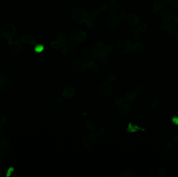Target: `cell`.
<instances>
[{
	"label": "cell",
	"mask_w": 178,
	"mask_h": 177,
	"mask_svg": "<svg viewBox=\"0 0 178 177\" xmlns=\"http://www.w3.org/2000/svg\"><path fill=\"white\" fill-rule=\"evenodd\" d=\"M77 90L75 87L72 86H69L67 87L63 92V96L65 98L67 99H70L73 98L75 96Z\"/></svg>",
	"instance_id": "cell-14"
},
{
	"label": "cell",
	"mask_w": 178,
	"mask_h": 177,
	"mask_svg": "<svg viewBox=\"0 0 178 177\" xmlns=\"http://www.w3.org/2000/svg\"><path fill=\"white\" fill-rule=\"evenodd\" d=\"M6 168V165L5 162L0 161V175H2L3 173H4Z\"/></svg>",
	"instance_id": "cell-38"
},
{
	"label": "cell",
	"mask_w": 178,
	"mask_h": 177,
	"mask_svg": "<svg viewBox=\"0 0 178 177\" xmlns=\"http://www.w3.org/2000/svg\"><path fill=\"white\" fill-rule=\"evenodd\" d=\"M103 47H104V43L102 41H99L95 43V45H94V48H96L97 50H102V49H103Z\"/></svg>",
	"instance_id": "cell-37"
},
{
	"label": "cell",
	"mask_w": 178,
	"mask_h": 177,
	"mask_svg": "<svg viewBox=\"0 0 178 177\" xmlns=\"http://www.w3.org/2000/svg\"><path fill=\"white\" fill-rule=\"evenodd\" d=\"M100 94L102 97L107 98L111 96L113 92V88L109 83H104L100 86Z\"/></svg>",
	"instance_id": "cell-8"
},
{
	"label": "cell",
	"mask_w": 178,
	"mask_h": 177,
	"mask_svg": "<svg viewBox=\"0 0 178 177\" xmlns=\"http://www.w3.org/2000/svg\"><path fill=\"white\" fill-rule=\"evenodd\" d=\"M23 50V45L22 42L19 40H15L12 44L10 48L11 52L14 56H19L22 53Z\"/></svg>",
	"instance_id": "cell-10"
},
{
	"label": "cell",
	"mask_w": 178,
	"mask_h": 177,
	"mask_svg": "<svg viewBox=\"0 0 178 177\" xmlns=\"http://www.w3.org/2000/svg\"><path fill=\"white\" fill-rule=\"evenodd\" d=\"M3 133H4L3 129L2 127L1 126V125H0V139L2 137Z\"/></svg>",
	"instance_id": "cell-50"
},
{
	"label": "cell",
	"mask_w": 178,
	"mask_h": 177,
	"mask_svg": "<svg viewBox=\"0 0 178 177\" xmlns=\"http://www.w3.org/2000/svg\"><path fill=\"white\" fill-rule=\"evenodd\" d=\"M106 8V6L105 5H103L102 6V10H104L105 8Z\"/></svg>",
	"instance_id": "cell-57"
},
{
	"label": "cell",
	"mask_w": 178,
	"mask_h": 177,
	"mask_svg": "<svg viewBox=\"0 0 178 177\" xmlns=\"http://www.w3.org/2000/svg\"><path fill=\"white\" fill-rule=\"evenodd\" d=\"M97 51L94 47H87L83 50L81 56L86 62H92L97 57Z\"/></svg>",
	"instance_id": "cell-5"
},
{
	"label": "cell",
	"mask_w": 178,
	"mask_h": 177,
	"mask_svg": "<svg viewBox=\"0 0 178 177\" xmlns=\"http://www.w3.org/2000/svg\"><path fill=\"white\" fill-rule=\"evenodd\" d=\"M117 48L119 52L122 53L129 52L132 48L131 42L127 38L121 39L117 43Z\"/></svg>",
	"instance_id": "cell-6"
},
{
	"label": "cell",
	"mask_w": 178,
	"mask_h": 177,
	"mask_svg": "<svg viewBox=\"0 0 178 177\" xmlns=\"http://www.w3.org/2000/svg\"><path fill=\"white\" fill-rule=\"evenodd\" d=\"M176 40L177 41V42H178V30L177 31L176 33Z\"/></svg>",
	"instance_id": "cell-55"
},
{
	"label": "cell",
	"mask_w": 178,
	"mask_h": 177,
	"mask_svg": "<svg viewBox=\"0 0 178 177\" xmlns=\"http://www.w3.org/2000/svg\"><path fill=\"white\" fill-rule=\"evenodd\" d=\"M165 106V102L162 99H156L154 100L152 104V108L156 110H160L163 109Z\"/></svg>",
	"instance_id": "cell-21"
},
{
	"label": "cell",
	"mask_w": 178,
	"mask_h": 177,
	"mask_svg": "<svg viewBox=\"0 0 178 177\" xmlns=\"http://www.w3.org/2000/svg\"><path fill=\"white\" fill-rule=\"evenodd\" d=\"M2 73L1 72V71H0V78L2 77Z\"/></svg>",
	"instance_id": "cell-58"
},
{
	"label": "cell",
	"mask_w": 178,
	"mask_h": 177,
	"mask_svg": "<svg viewBox=\"0 0 178 177\" xmlns=\"http://www.w3.org/2000/svg\"><path fill=\"white\" fill-rule=\"evenodd\" d=\"M117 78V76L116 74L115 73H111L110 74L108 78H107V81L108 82V83H113L115 82Z\"/></svg>",
	"instance_id": "cell-34"
},
{
	"label": "cell",
	"mask_w": 178,
	"mask_h": 177,
	"mask_svg": "<svg viewBox=\"0 0 178 177\" xmlns=\"http://www.w3.org/2000/svg\"><path fill=\"white\" fill-rule=\"evenodd\" d=\"M10 146V140L7 137H3L0 140V148L3 150H6Z\"/></svg>",
	"instance_id": "cell-22"
},
{
	"label": "cell",
	"mask_w": 178,
	"mask_h": 177,
	"mask_svg": "<svg viewBox=\"0 0 178 177\" xmlns=\"http://www.w3.org/2000/svg\"><path fill=\"white\" fill-rule=\"evenodd\" d=\"M152 106H147L145 107L144 109H143L142 111V113L143 114H147L151 112V111H152Z\"/></svg>",
	"instance_id": "cell-41"
},
{
	"label": "cell",
	"mask_w": 178,
	"mask_h": 177,
	"mask_svg": "<svg viewBox=\"0 0 178 177\" xmlns=\"http://www.w3.org/2000/svg\"><path fill=\"white\" fill-rule=\"evenodd\" d=\"M85 126H86V128H87V129L89 132H90L91 133L95 132L96 130V125L91 120H86V122H85Z\"/></svg>",
	"instance_id": "cell-27"
},
{
	"label": "cell",
	"mask_w": 178,
	"mask_h": 177,
	"mask_svg": "<svg viewBox=\"0 0 178 177\" xmlns=\"http://www.w3.org/2000/svg\"><path fill=\"white\" fill-rule=\"evenodd\" d=\"M130 112V108L127 104H122L118 109V114L121 117L125 118L128 115Z\"/></svg>",
	"instance_id": "cell-17"
},
{
	"label": "cell",
	"mask_w": 178,
	"mask_h": 177,
	"mask_svg": "<svg viewBox=\"0 0 178 177\" xmlns=\"http://www.w3.org/2000/svg\"><path fill=\"white\" fill-rule=\"evenodd\" d=\"M167 23L166 22V21H164L163 22L161 25H160V30L162 31H165L167 29Z\"/></svg>",
	"instance_id": "cell-43"
},
{
	"label": "cell",
	"mask_w": 178,
	"mask_h": 177,
	"mask_svg": "<svg viewBox=\"0 0 178 177\" xmlns=\"http://www.w3.org/2000/svg\"><path fill=\"white\" fill-rule=\"evenodd\" d=\"M36 41V39L35 40L33 39V37L29 34L23 35L21 38V42L26 44L33 45L34 44H35Z\"/></svg>",
	"instance_id": "cell-18"
},
{
	"label": "cell",
	"mask_w": 178,
	"mask_h": 177,
	"mask_svg": "<svg viewBox=\"0 0 178 177\" xmlns=\"http://www.w3.org/2000/svg\"><path fill=\"white\" fill-rule=\"evenodd\" d=\"M71 17L74 21L79 24H82L87 21L88 19V13L83 8L77 7L72 10Z\"/></svg>",
	"instance_id": "cell-1"
},
{
	"label": "cell",
	"mask_w": 178,
	"mask_h": 177,
	"mask_svg": "<svg viewBox=\"0 0 178 177\" xmlns=\"http://www.w3.org/2000/svg\"><path fill=\"white\" fill-rule=\"evenodd\" d=\"M56 39L59 43L64 42L66 40V36L64 32L62 30L58 31L56 34Z\"/></svg>",
	"instance_id": "cell-29"
},
{
	"label": "cell",
	"mask_w": 178,
	"mask_h": 177,
	"mask_svg": "<svg viewBox=\"0 0 178 177\" xmlns=\"http://www.w3.org/2000/svg\"><path fill=\"white\" fill-rule=\"evenodd\" d=\"M133 48L134 50H135V52H142L144 49L143 45L139 42L134 43L133 44Z\"/></svg>",
	"instance_id": "cell-32"
},
{
	"label": "cell",
	"mask_w": 178,
	"mask_h": 177,
	"mask_svg": "<svg viewBox=\"0 0 178 177\" xmlns=\"http://www.w3.org/2000/svg\"><path fill=\"white\" fill-rule=\"evenodd\" d=\"M168 3L171 7L178 8V0H168Z\"/></svg>",
	"instance_id": "cell-39"
},
{
	"label": "cell",
	"mask_w": 178,
	"mask_h": 177,
	"mask_svg": "<svg viewBox=\"0 0 178 177\" xmlns=\"http://www.w3.org/2000/svg\"><path fill=\"white\" fill-rule=\"evenodd\" d=\"M141 31L139 27L133 26L127 32V36L130 40H135L140 36Z\"/></svg>",
	"instance_id": "cell-12"
},
{
	"label": "cell",
	"mask_w": 178,
	"mask_h": 177,
	"mask_svg": "<svg viewBox=\"0 0 178 177\" xmlns=\"http://www.w3.org/2000/svg\"><path fill=\"white\" fill-rule=\"evenodd\" d=\"M143 90V88L142 86H138L135 88V90L138 94H140L142 92Z\"/></svg>",
	"instance_id": "cell-46"
},
{
	"label": "cell",
	"mask_w": 178,
	"mask_h": 177,
	"mask_svg": "<svg viewBox=\"0 0 178 177\" xmlns=\"http://www.w3.org/2000/svg\"><path fill=\"white\" fill-rule=\"evenodd\" d=\"M63 103V99L62 98H58V99H57V100H56V104L58 106H60V105H61Z\"/></svg>",
	"instance_id": "cell-48"
},
{
	"label": "cell",
	"mask_w": 178,
	"mask_h": 177,
	"mask_svg": "<svg viewBox=\"0 0 178 177\" xmlns=\"http://www.w3.org/2000/svg\"><path fill=\"white\" fill-rule=\"evenodd\" d=\"M173 19L176 23L178 24V14H176L173 16Z\"/></svg>",
	"instance_id": "cell-51"
},
{
	"label": "cell",
	"mask_w": 178,
	"mask_h": 177,
	"mask_svg": "<svg viewBox=\"0 0 178 177\" xmlns=\"http://www.w3.org/2000/svg\"><path fill=\"white\" fill-rule=\"evenodd\" d=\"M156 9L155 8H152V10H151V13H152L153 14H157L158 13V10Z\"/></svg>",
	"instance_id": "cell-49"
},
{
	"label": "cell",
	"mask_w": 178,
	"mask_h": 177,
	"mask_svg": "<svg viewBox=\"0 0 178 177\" xmlns=\"http://www.w3.org/2000/svg\"><path fill=\"white\" fill-rule=\"evenodd\" d=\"M104 129L103 127L98 128L95 132V136L97 137H102L104 133Z\"/></svg>",
	"instance_id": "cell-36"
},
{
	"label": "cell",
	"mask_w": 178,
	"mask_h": 177,
	"mask_svg": "<svg viewBox=\"0 0 178 177\" xmlns=\"http://www.w3.org/2000/svg\"><path fill=\"white\" fill-rule=\"evenodd\" d=\"M2 42V40L0 38V42Z\"/></svg>",
	"instance_id": "cell-59"
},
{
	"label": "cell",
	"mask_w": 178,
	"mask_h": 177,
	"mask_svg": "<svg viewBox=\"0 0 178 177\" xmlns=\"http://www.w3.org/2000/svg\"><path fill=\"white\" fill-rule=\"evenodd\" d=\"M124 103V99L121 97H117L114 99V104L117 106H120Z\"/></svg>",
	"instance_id": "cell-35"
},
{
	"label": "cell",
	"mask_w": 178,
	"mask_h": 177,
	"mask_svg": "<svg viewBox=\"0 0 178 177\" xmlns=\"http://www.w3.org/2000/svg\"><path fill=\"white\" fill-rule=\"evenodd\" d=\"M103 50L104 52L106 53H110L113 51L114 50V46L112 44H106V45L104 46V47L103 48Z\"/></svg>",
	"instance_id": "cell-33"
},
{
	"label": "cell",
	"mask_w": 178,
	"mask_h": 177,
	"mask_svg": "<svg viewBox=\"0 0 178 177\" xmlns=\"http://www.w3.org/2000/svg\"><path fill=\"white\" fill-rule=\"evenodd\" d=\"M87 35L83 31L77 30L72 32L69 36V38L72 42L78 43L83 42L86 40Z\"/></svg>",
	"instance_id": "cell-7"
},
{
	"label": "cell",
	"mask_w": 178,
	"mask_h": 177,
	"mask_svg": "<svg viewBox=\"0 0 178 177\" xmlns=\"http://www.w3.org/2000/svg\"><path fill=\"white\" fill-rule=\"evenodd\" d=\"M101 12V10L99 8H93L89 12V16L91 18L95 19L97 18L98 17L100 16Z\"/></svg>",
	"instance_id": "cell-28"
},
{
	"label": "cell",
	"mask_w": 178,
	"mask_h": 177,
	"mask_svg": "<svg viewBox=\"0 0 178 177\" xmlns=\"http://www.w3.org/2000/svg\"><path fill=\"white\" fill-rule=\"evenodd\" d=\"M140 19L136 15L134 14H131L128 17V21L130 24L133 26L138 25L139 23Z\"/></svg>",
	"instance_id": "cell-20"
},
{
	"label": "cell",
	"mask_w": 178,
	"mask_h": 177,
	"mask_svg": "<svg viewBox=\"0 0 178 177\" xmlns=\"http://www.w3.org/2000/svg\"><path fill=\"white\" fill-rule=\"evenodd\" d=\"M174 140L176 142H178V135H176V136L174 137Z\"/></svg>",
	"instance_id": "cell-54"
},
{
	"label": "cell",
	"mask_w": 178,
	"mask_h": 177,
	"mask_svg": "<svg viewBox=\"0 0 178 177\" xmlns=\"http://www.w3.org/2000/svg\"><path fill=\"white\" fill-rule=\"evenodd\" d=\"M86 24L88 28L91 29H94L97 28V24L96 21H95V19H93V18H90L89 19L87 20L86 22Z\"/></svg>",
	"instance_id": "cell-31"
},
{
	"label": "cell",
	"mask_w": 178,
	"mask_h": 177,
	"mask_svg": "<svg viewBox=\"0 0 178 177\" xmlns=\"http://www.w3.org/2000/svg\"><path fill=\"white\" fill-rule=\"evenodd\" d=\"M126 15H127V13L126 12H122L120 14H119L118 16L120 19H124L126 17Z\"/></svg>",
	"instance_id": "cell-47"
},
{
	"label": "cell",
	"mask_w": 178,
	"mask_h": 177,
	"mask_svg": "<svg viewBox=\"0 0 178 177\" xmlns=\"http://www.w3.org/2000/svg\"><path fill=\"white\" fill-rule=\"evenodd\" d=\"M88 63L84 59L75 58L71 62L72 69L76 73H83L88 68Z\"/></svg>",
	"instance_id": "cell-3"
},
{
	"label": "cell",
	"mask_w": 178,
	"mask_h": 177,
	"mask_svg": "<svg viewBox=\"0 0 178 177\" xmlns=\"http://www.w3.org/2000/svg\"><path fill=\"white\" fill-rule=\"evenodd\" d=\"M120 18L118 16L110 15L106 19V23L110 28L115 29L118 26Z\"/></svg>",
	"instance_id": "cell-11"
},
{
	"label": "cell",
	"mask_w": 178,
	"mask_h": 177,
	"mask_svg": "<svg viewBox=\"0 0 178 177\" xmlns=\"http://www.w3.org/2000/svg\"><path fill=\"white\" fill-rule=\"evenodd\" d=\"M139 28L140 29L141 32H143V31H145V30H146L147 26L146 24H141L140 26L139 27Z\"/></svg>",
	"instance_id": "cell-44"
},
{
	"label": "cell",
	"mask_w": 178,
	"mask_h": 177,
	"mask_svg": "<svg viewBox=\"0 0 178 177\" xmlns=\"http://www.w3.org/2000/svg\"><path fill=\"white\" fill-rule=\"evenodd\" d=\"M162 19L166 22L172 21L173 19L174 14L172 10L169 8H165L161 13Z\"/></svg>",
	"instance_id": "cell-15"
},
{
	"label": "cell",
	"mask_w": 178,
	"mask_h": 177,
	"mask_svg": "<svg viewBox=\"0 0 178 177\" xmlns=\"http://www.w3.org/2000/svg\"><path fill=\"white\" fill-rule=\"evenodd\" d=\"M12 86V81L8 77L4 76L0 78V89L3 92H8L11 89Z\"/></svg>",
	"instance_id": "cell-9"
},
{
	"label": "cell",
	"mask_w": 178,
	"mask_h": 177,
	"mask_svg": "<svg viewBox=\"0 0 178 177\" xmlns=\"http://www.w3.org/2000/svg\"><path fill=\"white\" fill-rule=\"evenodd\" d=\"M51 46L55 49H58L60 47H61V45L60 44V43L59 42H56V41H53L51 43Z\"/></svg>",
	"instance_id": "cell-40"
},
{
	"label": "cell",
	"mask_w": 178,
	"mask_h": 177,
	"mask_svg": "<svg viewBox=\"0 0 178 177\" xmlns=\"http://www.w3.org/2000/svg\"><path fill=\"white\" fill-rule=\"evenodd\" d=\"M97 58L99 62L102 64H107L108 62V57L107 53L102 51L97 54Z\"/></svg>",
	"instance_id": "cell-19"
},
{
	"label": "cell",
	"mask_w": 178,
	"mask_h": 177,
	"mask_svg": "<svg viewBox=\"0 0 178 177\" xmlns=\"http://www.w3.org/2000/svg\"><path fill=\"white\" fill-rule=\"evenodd\" d=\"M130 176H131V177H137V176H138V175L136 173L132 172L130 175Z\"/></svg>",
	"instance_id": "cell-53"
},
{
	"label": "cell",
	"mask_w": 178,
	"mask_h": 177,
	"mask_svg": "<svg viewBox=\"0 0 178 177\" xmlns=\"http://www.w3.org/2000/svg\"><path fill=\"white\" fill-rule=\"evenodd\" d=\"M173 120H174V122H175L176 124H178V118H177V119L176 118H173Z\"/></svg>",
	"instance_id": "cell-56"
},
{
	"label": "cell",
	"mask_w": 178,
	"mask_h": 177,
	"mask_svg": "<svg viewBox=\"0 0 178 177\" xmlns=\"http://www.w3.org/2000/svg\"><path fill=\"white\" fill-rule=\"evenodd\" d=\"M96 137L92 133L87 134L82 138V143L86 146H90L95 143Z\"/></svg>",
	"instance_id": "cell-13"
},
{
	"label": "cell",
	"mask_w": 178,
	"mask_h": 177,
	"mask_svg": "<svg viewBox=\"0 0 178 177\" xmlns=\"http://www.w3.org/2000/svg\"><path fill=\"white\" fill-rule=\"evenodd\" d=\"M167 0H154L153 6L157 10H160L167 4Z\"/></svg>",
	"instance_id": "cell-23"
},
{
	"label": "cell",
	"mask_w": 178,
	"mask_h": 177,
	"mask_svg": "<svg viewBox=\"0 0 178 177\" xmlns=\"http://www.w3.org/2000/svg\"><path fill=\"white\" fill-rule=\"evenodd\" d=\"M88 68L93 73H98L100 72V66L95 62L92 61L88 62Z\"/></svg>",
	"instance_id": "cell-24"
},
{
	"label": "cell",
	"mask_w": 178,
	"mask_h": 177,
	"mask_svg": "<svg viewBox=\"0 0 178 177\" xmlns=\"http://www.w3.org/2000/svg\"><path fill=\"white\" fill-rule=\"evenodd\" d=\"M174 146L173 145L172 142L171 141L168 142L167 143V144L165 145V148H164V150H165V152L166 154L168 155L172 153L174 150Z\"/></svg>",
	"instance_id": "cell-26"
},
{
	"label": "cell",
	"mask_w": 178,
	"mask_h": 177,
	"mask_svg": "<svg viewBox=\"0 0 178 177\" xmlns=\"http://www.w3.org/2000/svg\"><path fill=\"white\" fill-rule=\"evenodd\" d=\"M138 98V93L135 90H129L125 94L126 101L129 103H133Z\"/></svg>",
	"instance_id": "cell-16"
},
{
	"label": "cell",
	"mask_w": 178,
	"mask_h": 177,
	"mask_svg": "<svg viewBox=\"0 0 178 177\" xmlns=\"http://www.w3.org/2000/svg\"><path fill=\"white\" fill-rule=\"evenodd\" d=\"M166 174V170L164 168H160L158 171V174L160 177H163Z\"/></svg>",
	"instance_id": "cell-45"
},
{
	"label": "cell",
	"mask_w": 178,
	"mask_h": 177,
	"mask_svg": "<svg viewBox=\"0 0 178 177\" xmlns=\"http://www.w3.org/2000/svg\"><path fill=\"white\" fill-rule=\"evenodd\" d=\"M4 150H2L1 149V150L0 151V158H2V157H4V154H5V153H4Z\"/></svg>",
	"instance_id": "cell-52"
},
{
	"label": "cell",
	"mask_w": 178,
	"mask_h": 177,
	"mask_svg": "<svg viewBox=\"0 0 178 177\" xmlns=\"http://www.w3.org/2000/svg\"><path fill=\"white\" fill-rule=\"evenodd\" d=\"M166 30L170 35H174L176 34L177 32V27L174 24L170 23L167 24Z\"/></svg>",
	"instance_id": "cell-30"
},
{
	"label": "cell",
	"mask_w": 178,
	"mask_h": 177,
	"mask_svg": "<svg viewBox=\"0 0 178 177\" xmlns=\"http://www.w3.org/2000/svg\"><path fill=\"white\" fill-rule=\"evenodd\" d=\"M7 122V118L5 115L0 116V125H4Z\"/></svg>",
	"instance_id": "cell-42"
},
{
	"label": "cell",
	"mask_w": 178,
	"mask_h": 177,
	"mask_svg": "<svg viewBox=\"0 0 178 177\" xmlns=\"http://www.w3.org/2000/svg\"><path fill=\"white\" fill-rule=\"evenodd\" d=\"M75 45L71 42L67 41L61 45V50L63 54L66 57L70 58L74 56L76 52Z\"/></svg>",
	"instance_id": "cell-4"
},
{
	"label": "cell",
	"mask_w": 178,
	"mask_h": 177,
	"mask_svg": "<svg viewBox=\"0 0 178 177\" xmlns=\"http://www.w3.org/2000/svg\"><path fill=\"white\" fill-rule=\"evenodd\" d=\"M108 10L110 13H116L118 10V5L116 2L114 1H111L108 4Z\"/></svg>",
	"instance_id": "cell-25"
},
{
	"label": "cell",
	"mask_w": 178,
	"mask_h": 177,
	"mask_svg": "<svg viewBox=\"0 0 178 177\" xmlns=\"http://www.w3.org/2000/svg\"><path fill=\"white\" fill-rule=\"evenodd\" d=\"M16 28L14 24H7L3 27L1 30V36L8 40L10 44H12V38L14 36Z\"/></svg>",
	"instance_id": "cell-2"
}]
</instances>
